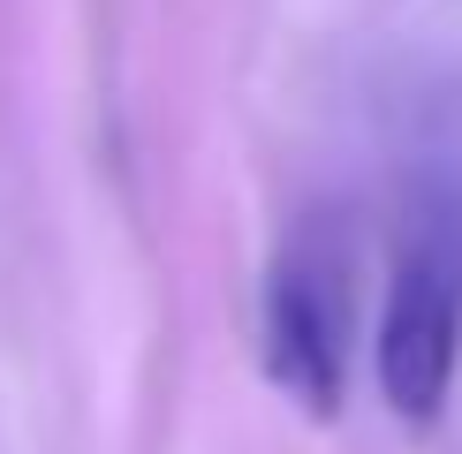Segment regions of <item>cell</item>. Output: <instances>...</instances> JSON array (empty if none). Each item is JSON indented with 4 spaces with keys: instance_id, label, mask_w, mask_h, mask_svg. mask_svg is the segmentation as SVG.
I'll return each mask as SVG.
<instances>
[{
    "instance_id": "1",
    "label": "cell",
    "mask_w": 462,
    "mask_h": 454,
    "mask_svg": "<svg viewBox=\"0 0 462 454\" xmlns=\"http://www.w3.org/2000/svg\"><path fill=\"white\" fill-rule=\"evenodd\" d=\"M372 356H379V394L402 424H432L448 409L462 364V182L455 175L410 189Z\"/></svg>"
},
{
    "instance_id": "2",
    "label": "cell",
    "mask_w": 462,
    "mask_h": 454,
    "mask_svg": "<svg viewBox=\"0 0 462 454\" xmlns=\"http://www.w3.org/2000/svg\"><path fill=\"white\" fill-rule=\"evenodd\" d=\"M265 371L303 409L334 416L349 371V250L334 235H303L273 258L265 280Z\"/></svg>"
}]
</instances>
